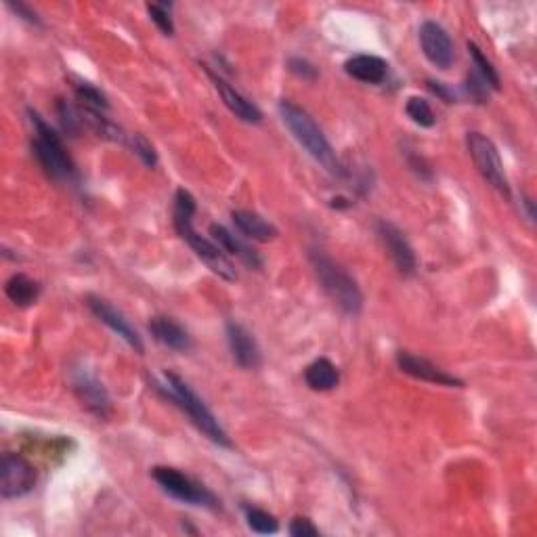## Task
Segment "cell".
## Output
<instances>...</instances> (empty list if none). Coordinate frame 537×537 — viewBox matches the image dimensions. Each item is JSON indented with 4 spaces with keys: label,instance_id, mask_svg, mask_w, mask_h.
I'll return each instance as SVG.
<instances>
[{
    "label": "cell",
    "instance_id": "4",
    "mask_svg": "<svg viewBox=\"0 0 537 537\" xmlns=\"http://www.w3.org/2000/svg\"><path fill=\"white\" fill-rule=\"evenodd\" d=\"M30 120L34 127L32 151L43 170L55 181H72L76 178V164L67 154L61 137L46 124L36 112L30 109Z\"/></svg>",
    "mask_w": 537,
    "mask_h": 537
},
{
    "label": "cell",
    "instance_id": "32",
    "mask_svg": "<svg viewBox=\"0 0 537 537\" xmlns=\"http://www.w3.org/2000/svg\"><path fill=\"white\" fill-rule=\"evenodd\" d=\"M9 9H11V11H15L19 17L25 19V22H30V24H34V25H40L38 15H36V13H34L27 5H24V3H17V5H15V3H9Z\"/></svg>",
    "mask_w": 537,
    "mask_h": 537
},
{
    "label": "cell",
    "instance_id": "31",
    "mask_svg": "<svg viewBox=\"0 0 537 537\" xmlns=\"http://www.w3.org/2000/svg\"><path fill=\"white\" fill-rule=\"evenodd\" d=\"M288 532H290L292 537H318L319 535V529L315 527L311 521L305 519V516H296V519L290 522V527H288Z\"/></svg>",
    "mask_w": 537,
    "mask_h": 537
},
{
    "label": "cell",
    "instance_id": "9",
    "mask_svg": "<svg viewBox=\"0 0 537 537\" xmlns=\"http://www.w3.org/2000/svg\"><path fill=\"white\" fill-rule=\"evenodd\" d=\"M72 389L78 401L91 411L93 416L107 420L112 416V399L106 387L86 368L72 370Z\"/></svg>",
    "mask_w": 537,
    "mask_h": 537
},
{
    "label": "cell",
    "instance_id": "14",
    "mask_svg": "<svg viewBox=\"0 0 537 537\" xmlns=\"http://www.w3.org/2000/svg\"><path fill=\"white\" fill-rule=\"evenodd\" d=\"M227 342H229V350L239 368L257 370L260 366L258 342L242 323H227Z\"/></svg>",
    "mask_w": 537,
    "mask_h": 537
},
{
    "label": "cell",
    "instance_id": "6",
    "mask_svg": "<svg viewBox=\"0 0 537 537\" xmlns=\"http://www.w3.org/2000/svg\"><path fill=\"white\" fill-rule=\"evenodd\" d=\"M151 477L164 491L178 502L191 506H204V508H218L217 495L210 491L208 487L198 483L196 479L187 477L181 471L170 466H156L151 468Z\"/></svg>",
    "mask_w": 537,
    "mask_h": 537
},
{
    "label": "cell",
    "instance_id": "15",
    "mask_svg": "<svg viewBox=\"0 0 537 537\" xmlns=\"http://www.w3.org/2000/svg\"><path fill=\"white\" fill-rule=\"evenodd\" d=\"M206 72H208L212 82H215L220 99H223L227 107H229L231 114H236V118L244 120L248 124H258L260 120H263V112H260L252 101H248L242 93L236 91V88H233L223 76L215 74L212 70H208V67H206Z\"/></svg>",
    "mask_w": 537,
    "mask_h": 537
},
{
    "label": "cell",
    "instance_id": "26",
    "mask_svg": "<svg viewBox=\"0 0 537 537\" xmlns=\"http://www.w3.org/2000/svg\"><path fill=\"white\" fill-rule=\"evenodd\" d=\"M57 114H59L61 127H64V130H66L67 135L76 137V135L80 133V128L85 127V124H82V118H80L78 107H72L70 103L64 101V99H59V101H57Z\"/></svg>",
    "mask_w": 537,
    "mask_h": 537
},
{
    "label": "cell",
    "instance_id": "3",
    "mask_svg": "<svg viewBox=\"0 0 537 537\" xmlns=\"http://www.w3.org/2000/svg\"><path fill=\"white\" fill-rule=\"evenodd\" d=\"M309 260H311L313 271L318 275L323 292H326L344 313H361L363 294L360 290V286H357V281L347 273V268H342L323 250L309 252Z\"/></svg>",
    "mask_w": 537,
    "mask_h": 537
},
{
    "label": "cell",
    "instance_id": "18",
    "mask_svg": "<svg viewBox=\"0 0 537 537\" xmlns=\"http://www.w3.org/2000/svg\"><path fill=\"white\" fill-rule=\"evenodd\" d=\"M233 225H236V229L242 233L244 238L248 239H254V242H271L279 236L278 227L273 223H268L257 212H250V210H236L231 215Z\"/></svg>",
    "mask_w": 537,
    "mask_h": 537
},
{
    "label": "cell",
    "instance_id": "30",
    "mask_svg": "<svg viewBox=\"0 0 537 537\" xmlns=\"http://www.w3.org/2000/svg\"><path fill=\"white\" fill-rule=\"evenodd\" d=\"M288 67H290V72L299 76V78H302V80L313 82L315 78H318V67H315L313 64H309L307 59L292 57L290 61H288Z\"/></svg>",
    "mask_w": 537,
    "mask_h": 537
},
{
    "label": "cell",
    "instance_id": "20",
    "mask_svg": "<svg viewBox=\"0 0 537 537\" xmlns=\"http://www.w3.org/2000/svg\"><path fill=\"white\" fill-rule=\"evenodd\" d=\"M305 382L311 390H318V392L332 390L339 387L340 371L332 361L326 360V357H319V360H315L311 366H307Z\"/></svg>",
    "mask_w": 537,
    "mask_h": 537
},
{
    "label": "cell",
    "instance_id": "8",
    "mask_svg": "<svg viewBox=\"0 0 537 537\" xmlns=\"http://www.w3.org/2000/svg\"><path fill=\"white\" fill-rule=\"evenodd\" d=\"M36 485V468L19 453L6 451L0 460V495L5 500H17L27 495Z\"/></svg>",
    "mask_w": 537,
    "mask_h": 537
},
{
    "label": "cell",
    "instance_id": "16",
    "mask_svg": "<svg viewBox=\"0 0 537 537\" xmlns=\"http://www.w3.org/2000/svg\"><path fill=\"white\" fill-rule=\"evenodd\" d=\"M210 236H212V242L223 248L227 254H231V257L242 260L244 265H248L250 268L263 267V258L258 257V252L254 250L252 246H248L246 242H242V239H239L236 233H231L229 229H227V227L210 225Z\"/></svg>",
    "mask_w": 537,
    "mask_h": 537
},
{
    "label": "cell",
    "instance_id": "27",
    "mask_svg": "<svg viewBox=\"0 0 537 537\" xmlns=\"http://www.w3.org/2000/svg\"><path fill=\"white\" fill-rule=\"evenodd\" d=\"M128 147L133 149V154L146 164V167L154 168L157 164V154L151 143L143 135H128Z\"/></svg>",
    "mask_w": 537,
    "mask_h": 537
},
{
    "label": "cell",
    "instance_id": "17",
    "mask_svg": "<svg viewBox=\"0 0 537 537\" xmlns=\"http://www.w3.org/2000/svg\"><path fill=\"white\" fill-rule=\"evenodd\" d=\"M344 72L366 85H380L389 74V64L376 55H355L344 64Z\"/></svg>",
    "mask_w": 537,
    "mask_h": 537
},
{
    "label": "cell",
    "instance_id": "23",
    "mask_svg": "<svg viewBox=\"0 0 537 537\" xmlns=\"http://www.w3.org/2000/svg\"><path fill=\"white\" fill-rule=\"evenodd\" d=\"M405 114H408V118H411V122L422 128L435 127L437 122L431 103L422 97H410L408 103H405Z\"/></svg>",
    "mask_w": 537,
    "mask_h": 537
},
{
    "label": "cell",
    "instance_id": "21",
    "mask_svg": "<svg viewBox=\"0 0 537 537\" xmlns=\"http://www.w3.org/2000/svg\"><path fill=\"white\" fill-rule=\"evenodd\" d=\"M5 294H6V299L13 302V305L19 307V309H25V307H32L34 302L38 300L40 286H38V281L27 278V275L15 273L6 279Z\"/></svg>",
    "mask_w": 537,
    "mask_h": 537
},
{
    "label": "cell",
    "instance_id": "29",
    "mask_svg": "<svg viewBox=\"0 0 537 537\" xmlns=\"http://www.w3.org/2000/svg\"><path fill=\"white\" fill-rule=\"evenodd\" d=\"M487 85H485V80L481 78V76L477 74V72H472L471 76H468V80H466V91H468V95H471V97L477 101V103H485L487 99H489V95H487Z\"/></svg>",
    "mask_w": 537,
    "mask_h": 537
},
{
    "label": "cell",
    "instance_id": "10",
    "mask_svg": "<svg viewBox=\"0 0 537 537\" xmlns=\"http://www.w3.org/2000/svg\"><path fill=\"white\" fill-rule=\"evenodd\" d=\"M378 236H380V242L387 248L389 257L395 263L397 271L401 275H414L418 260L414 254V248L408 242V238L403 236V231L399 229L397 225L389 223V220H378L376 225Z\"/></svg>",
    "mask_w": 537,
    "mask_h": 537
},
{
    "label": "cell",
    "instance_id": "13",
    "mask_svg": "<svg viewBox=\"0 0 537 537\" xmlns=\"http://www.w3.org/2000/svg\"><path fill=\"white\" fill-rule=\"evenodd\" d=\"M397 366L403 374H408L416 380L422 382H431V384H439V387H458L462 389L464 382L460 378L447 374L445 370L437 368L435 363L424 360V357L410 353V350H399L397 353Z\"/></svg>",
    "mask_w": 537,
    "mask_h": 537
},
{
    "label": "cell",
    "instance_id": "25",
    "mask_svg": "<svg viewBox=\"0 0 537 537\" xmlns=\"http://www.w3.org/2000/svg\"><path fill=\"white\" fill-rule=\"evenodd\" d=\"M74 93H76V99H78L80 106L99 109V112H107L109 109L106 95L97 91V88H95L93 85H88V82H78V85H74Z\"/></svg>",
    "mask_w": 537,
    "mask_h": 537
},
{
    "label": "cell",
    "instance_id": "24",
    "mask_svg": "<svg viewBox=\"0 0 537 537\" xmlns=\"http://www.w3.org/2000/svg\"><path fill=\"white\" fill-rule=\"evenodd\" d=\"M244 512H246L248 527H250L252 532L263 533V535L278 533L279 522L273 514H268L267 511H260V508H252V506H246Z\"/></svg>",
    "mask_w": 537,
    "mask_h": 537
},
{
    "label": "cell",
    "instance_id": "11",
    "mask_svg": "<svg viewBox=\"0 0 537 537\" xmlns=\"http://www.w3.org/2000/svg\"><path fill=\"white\" fill-rule=\"evenodd\" d=\"M86 305H88V309H91V313L95 315V318H97L101 323H106V326L112 329L114 334H118L130 349H135L139 355L143 353V350H146L139 332L130 326V321L124 318V315L112 305V302H107L106 299H99V296H88Z\"/></svg>",
    "mask_w": 537,
    "mask_h": 537
},
{
    "label": "cell",
    "instance_id": "28",
    "mask_svg": "<svg viewBox=\"0 0 537 537\" xmlns=\"http://www.w3.org/2000/svg\"><path fill=\"white\" fill-rule=\"evenodd\" d=\"M147 13L164 36H172L175 34V24H172L170 17V5L167 3H156V5H147Z\"/></svg>",
    "mask_w": 537,
    "mask_h": 537
},
{
    "label": "cell",
    "instance_id": "22",
    "mask_svg": "<svg viewBox=\"0 0 537 537\" xmlns=\"http://www.w3.org/2000/svg\"><path fill=\"white\" fill-rule=\"evenodd\" d=\"M468 53H471L474 67H477V74L485 80V85L489 88H493V91H500V74L493 67L491 61L485 57L483 51H481L474 43H468Z\"/></svg>",
    "mask_w": 537,
    "mask_h": 537
},
{
    "label": "cell",
    "instance_id": "19",
    "mask_svg": "<svg viewBox=\"0 0 537 537\" xmlns=\"http://www.w3.org/2000/svg\"><path fill=\"white\" fill-rule=\"evenodd\" d=\"M149 332L154 339L164 344L167 349L172 350H187L191 347V339L187 334V329H185L181 323H177L175 319L170 318H162V315H157L149 321Z\"/></svg>",
    "mask_w": 537,
    "mask_h": 537
},
{
    "label": "cell",
    "instance_id": "2",
    "mask_svg": "<svg viewBox=\"0 0 537 537\" xmlns=\"http://www.w3.org/2000/svg\"><path fill=\"white\" fill-rule=\"evenodd\" d=\"M279 116L294 139L309 151V156H311L315 162H319L321 167L328 172H332V175H342L339 156H336L334 147L329 146L326 135L321 133L318 122L309 116V112H305V109L296 106L292 101H281Z\"/></svg>",
    "mask_w": 537,
    "mask_h": 537
},
{
    "label": "cell",
    "instance_id": "7",
    "mask_svg": "<svg viewBox=\"0 0 537 537\" xmlns=\"http://www.w3.org/2000/svg\"><path fill=\"white\" fill-rule=\"evenodd\" d=\"M466 146L471 151L474 167L481 172V177L491 185V187L504 198H511V183H508L504 164H502L500 151L489 137L481 133H468Z\"/></svg>",
    "mask_w": 537,
    "mask_h": 537
},
{
    "label": "cell",
    "instance_id": "12",
    "mask_svg": "<svg viewBox=\"0 0 537 537\" xmlns=\"http://www.w3.org/2000/svg\"><path fill=\"white\" fill-rule=\"evenodd\" d=\"M418 36H420V46H422L424 57L429 59L432 66L439 67V70H447V67H451L456 53H453V43L443 25H439L437 22H424L422 25H420Z\"/></svg>",
    "mask_w": 537,
    "mask_h": 537
},
{
    "label": "cell",
    "instance_id": "1",
    "mask_svg": "<svg viewBox=\"0 0 537 537\" xmlns=\"http://www.w3.org/2000/svg\"><path fill=\"white\" fill-rule=\"evenodd\" d=\"M196 210H198L196 198L191 196L187 189H177L175 208H172V225H175L177 233L181 236L183 242H187L191 246V250H194L198 257L218 275V278H223L227 281H236L238 279L236 267H233L231 260L225 257L223 248L212 242V239L199 236V233L194 229Z\"/></svg>",
    "mask_w": 537,
    "mask_h": 537
},
{
    "label": "cell",
    "instance_id": "5",
    "mask_svg": "<svg viewBox=\"0 0 537 537\" xmlns=\"http://www.w3.org/2000/svg\"><path fill=\"white\" fill-rule=\"evenodd\" d=\"M167 397L170 401H175L178 408L191 418V422H194L212 443H217L220 447H233L229 435H227L223 426L218 424V420L208 410V405L198 397V392L191 389L181 376L172 374V371L167 374Z\"/></svg>",
    "mask_w": 537,
    "mask_h": 537
}]
</instances>
